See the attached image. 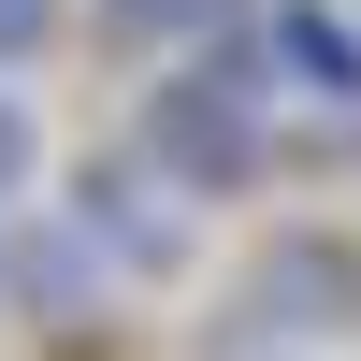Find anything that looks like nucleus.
<instances>
[{
    "mask_svg": "<svg viewBox=\"0 0 361 361\" xmlns=\"http://www.w3.org/2000/svg\"><path fill=\"white\" fill-rule=\"evenodd\" d=\"M130 159L159 173L173 202H246L260 173H275V58H260V29H202V44L145 87Z\"/></svg>",
    "mask_w": 361,
    "mask_h": 361,
    "instance_id": "1",
    "label": "nucleus"
},
{
    "mask_svg": "<svg viewBox=\"0 0 361 361\" xmlns=\"http://www.w3.org/2000/svg\"><path fill=\"white\" fill-rule=\"evenodd\" d=\"M347 333H361V231L347 217H289V231L246 246L231 318L202 333V361H217V347H304V361H333Z\"/></svg>",
    "mask_w": 361,
    "mask_h": 361,
    "instance_id": "2",
    "label": "nucleus"
},
{
    "mask_svg": "<svg viewBox=\"0 0 361 361\" xmlns=\"http://www.w3.org/2000/svg\"><path fill=\"white\" fill-rule=\"evenodd\" d=\"M58 217H73V246L102 260L116 289H159V275H188V246H202V217H188V202H173L145 159H87Z\"/></svg>",
    "mask_w": 361,
    "mask_h": 361,
    "instance_id": "3",
    "label": "nucleus"
},
{
    "mask_svg": "<svg viewBox=\"0 0 361 361\" xmlns=\"http://www.w3.org/2000/svg\"><path fill=\"white\" fill-rule=\"evenodd\" d=\"M260 58H275V102L361 116V15L347 0H275V15H260Z\"/></svg>",
    "mask_w": 361,
    "mask_h": 361,
    "instance_id": "4",
    "label": "nucleus"
},
{
    "mask_svg": "<svg viewBox=\"0 0 361 361\" xmlns=\"http://www.w3.org/2000/svg\"><path fill=\"white\" fill-rule=\"evenodd\" d=\"M217 15H231V0H87V29H102V44H202Z\"/></svg>",
    "mask_w": 361,
    "mask_h": 361,
    "instance_id": "5",
    "label": "nucleus"
},
{
    "mask_svg": "<svg viewBox=\"0 0 361 361\" xmlns=\"http://www.w3.org/2000/svg\"><path fill=\"white\" fill-rule=\"evenodd\" d=\"M44 188V116L15 102V73H0V217H15V202Z\"/></svg>",
    "mask_w": 361,
    "mask_h": 361,
    "instance_id": "6",
    "label": "nucleus"
},
{
    "mask_svg": "<svg viewBox=\"0 0 361 361\" xmlns=\"http://www.w3.org/2000/svg\"><path fill=\"white\" fill-rule=\"evenodd\" d=\"M58 29H73V0H0V73H29Z\"/></svg>",
    "mask_w": 361,
    "mask_h": 361,
    "instance_id": "7",
    "label": "nucleus"
},
{
    "mask_svg": "<svg viewBox=\"0 0 361 361\" xmlns=\"http://www.w3.org/2000/svg\"><path fill=\"white\" fill-rule=\"evenodd\" d=\"M217 361H304V347H217Z\"/></svg>",
    "mask_w": 361,
    "mask_h": 361,
    "instance_id": "8",
    "label": "nucleus"
}]
</instances>
